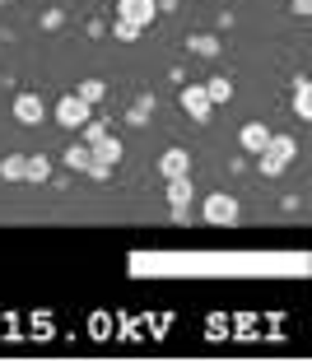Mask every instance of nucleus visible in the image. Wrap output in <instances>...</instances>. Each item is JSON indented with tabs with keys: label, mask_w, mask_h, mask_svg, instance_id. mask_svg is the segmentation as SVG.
<instances>
[{
	"label": "nucleus",
	"mask_w": 312,
	"mask_h": 363,
	"mask_svg": "<svg viewBox=\"0 0 312 363\" xmlns=\"http://www.w3.org/2000/svg\"><path fill=\"white\" fill-rule=\"evenodd\" d=\"M294 19H312V0H294Z\"/></svg>",
	"instance_id": "412c9836"
},
{
	"label": "nucleus",
	"mask_w": 312,
	"mask_h": 363,
	"mask_svg": "<svg viewBox=\"0 0 312 363\" xmlns=\"http://www.w3.org/2000/svg\"><path fill=\"white\" fill-rule=\"evenodd\" d=\"M117 14L130 23H140V28H150L159 19V0H117Z\"/></svg>",
	"instance_id": "39448f33"
},
{
	"label": "nucleus",
	"mask_w": 312,
	"mask_h": 363,
	"mask_svg": "<svg viewBox=\"0 0 312 363\" xmlns=\"http://www.w3.org/2000/svg\"><path fill=\"white\" fill-rule=\"evenodd\" d=\"M294 112H299L303 121H312V75L294 84Z\"/></svg>",
	"instance_id": "9b49d317"
},
{
	"label": "nucleus",
	"mask_w": 312,
	"mask_h": 363,
	"mask_svg": "<svg viewBox=\"0 0 312 363\" xmlns=\"http://www.w3.org/2000/svg\"><path fill=\"white\" fill-rule=\"evenodd\" d=\"M150 112H154V98L145 94V98H135V103H130V112H126V117H130V121H145Z\"/></svg>",
	"instance_id": "6ab92c4d"
},
{
	"label": "nucleus",
	"mask_w": 312,
	"mask_h": 363,
	"mask_svg": "<svg viewBox=\"0 0 312 363\" xmlns=\"http://www.w3.org/2000/svg\"><path fill=\"white\" fill-rule=\"evenodd\" d=\"M270 135H275V130H270L266 121H247V126L238 130V145H243V154H261L270 145Z\"/></svg>",
	"instance_id": "6e6552de"
},
{
	"label": "nucleus",
	"mask_w": 312,
	"mask_h": 363,
	"mask_svg": "<svg viewBox=\"0 0 312 363\" xmlns=\"http://www.w3.org/2000/svg\"><path fill=\"white\" fill-rule=\"evenodd\" d=\"M61 23H65V14H61V10H47V14H43V28H47V33H56Z\"/></svg>",
	"instance_id": "aec40b11"
},
{
	"label": "nucleus",
	"mask_w": 312,
	"mask_h": 363,
	"mask_svg": "<svg viewBox=\"0 0 312 363\" xmlns=\"http://www.w3.org/2000/svg\"><path fill=\"white\" fill-rule=\"evenodd\" d=\"M196 201V191H191V172L186 177H168V205H172V214L182 219L186 214V205Z\"/></svg>",
	"instance_id": "1a4fd4ad"
},
{
	"label": "nucleus",
	"mask_w": 312,
	"mask_h": 363,
	"mask_svg": "<svg viewBox=\"0 0 312 363\" xmlns=\"http://www.w3.org/2000/svg\"><path fill=\"white\" fill-rule=\"evenodd\" d=\"M89 117H94V107H89L79 94H61V103H56V121H61L65 130H79Z\"/></svg>",
	"instance_id": "20e7f679"
},
{
	"label": "nucleus",
	"mask_w": 312,
	"mask_h": 363,
	"mask_svg": "<svg viewBox=\"0 0 312 363\" xmlns=\"http://www.w3.org/2000/svg\"><path fill=\"white\" fill-rule=\"evenodd\" d=\"M0 5H14V0H0Z\"/></svg>",
	"instance_id": "4be33fe9"
},
{
	"label": "nucleus",
	"mask_w": 312,
	"mask_h": 363,
	"mask_svg": "<svg viewBox=\"0 0 312 363\" xmlns=\"http://www.w3.org/2000/svg\"><path fill=\"white\" fill-rule=\"evenodd\" d=\"M238 214H243V210H238V201H233V196H228V191H215L210 201H205L201 219H205V224H219V228H228V224H238Z\"/></svg>",
	"instance_id": "f03ea898"
},
{
	"label": "nucleus",
	"mask_w": 312,
	"mask_h": 363,
	"mask_svg": "<svg viewBox=\"0 0 312 363\" xmlns=\"http://www.w3.org/2000/svg\"><path fill=\"white\" fill-rule=\"evenodd\" d=\"M140 23H130V19H121L117 14V23H112V38H117V43H135V38H140Z\"/></svg>",
	"instance_id": "a211bd4d"
},
{
	"label": "nucleus",
	"mask_w": 312,
	"mask_h": 363,
	"mask_svg": "<svg viewBox=\"0 0 312 363\" xmlns=\"http://www.w3.org/2000/svg\"><path fill=\"white\" fill-rule=\"evenodd\" d=\"M205 94H210V103H215V107H224L228 98H233V79H228V75H215L210 84H205Z\"/></svg>",
	"instance_id": "dca6fc26"
},
{
	"label": "nucleus",
	"mask_w": 312,
	"mask_h": 363,
	"mask_svg": "<svg viewBox=\"0 0 312 363\" xmlns=\"http://www.w3.org/2000/svg\"><path fill=\"white\" fill-rule=\"evenodd\" d=\"M159 172H163V177H186V172H191V154L177 150V145H172V150H163Z\"/></svg>",
	"instance_id": "9d476101"
},
{
	"label": "nucleus",
	"mask_w": 312,
	"mask_h": 363,
	"mask_svg": "<svg viewBox=\"0 0 312 363\" xmlns=\"http://www.w3.org/2000/svg\"><path fill=\"white\" fill-rule=\"evenodd\" d=\"M75 94L84 98L89 107H98V103H108V84H103V79H84V84H79Z\"/></svg>",
	"instance_id": "f3484780"
},
{
	"label": "nucleus",
	"mask_w": 312,
	"mask_h": 363,
	"mask_svg": "<svg viewBox=\"0 0 312 363\" xmlns=\"http://www.w3.org/2000/svg\"><path fill=\"white\" fill-rule=\"evenodd\" d=\"M89 150H94V163H103V168H117L121 163V140L112 135V130H103L98 140H89Z\"/></svg>",
	"instance_id": "0eeeda50"
},
{
	"label": "nucleus",
	"mask_w": 312,
	"mask_h": 363,
	"mask_svg": "<svg viewBox=\"0 0 312 363\" xmlns=\"http://www.w3.org/2000/svg\"><path fill=\"white\" fill-rule=\"evenodd\" d=\"M186 52H191V56H219V38H210V33H191V38H186Z\"/></svg>",
	"instance_id": "4468645a"
},
{
	"label": "nucleus",
	"mask_w": 312,
	"mask_h": 363,
	"mask_svg": "<svg viewBox=\"0 0 312 363\" xmlns=\"http://www.w3.org/2000/svg\"><path fill=\"white\" fill-rule=\"evenodd\" d=\"M23 172H28V154H5L0 159V177L5 182H23Z\"/></svg>",
	"instance_id": "ddd939ff"
},
{
	"label": "nucleus",
	"mask_w": 312,
	"mask_h": 363,
	"mask_svg": "<svg viewBox=\"0 0 312 363\" xmlns=\"http://www.w3.org/2000/svg\"><path fill=\"white\" fill-rule=\"evenodd\" d=\"M43 117H47V107H43L38 94H14V121H19V126H38Z\"/></svg>",
	"instance_id": "423d86ee"
},
{
	"label": "nucleus",
	"mask_w": 312,
	"mask_h": 363,
	"mask_svg": "<svg viewBox=\"0 0 312 363\" xmlns=\"http://www.w3.org/2000/svg\"><path fill=\"white\" fill-rule=\"evenodd\" d=\"M294 159H299V140L294 135H270V145L257 154V168H261V177H280Z\"/></svg>",
	"instance_id": "f257e3e1"
},
{
	"label": "nucleus",
	"mask_w": 312,
	"mask_h": 363,
	"mask_svg": "<svg viewBox=\"0 0 312 363\" xmlns=\"http://www.w3.org/2000/svg\"><path fill=\"white\" fill-rule=\"evenodd\" d=\"M23 182H52V159L47 154H28V172Z\"/></svg>",
	"instance_id": "2eb2a0df"
},
{
	"label": "nucleus",
	"mask_w": 312,
	"mask_h": 363,
	"mask_svg": "<svg viewBox=\"0 0 312 363\" xmlns=\"http://www.w3.org/2000/svg\"><path fill=\"white\" fill-rule=\"evenodd\" d=\"M177 103H182V112L191 121H210V112H215V103H210V94H205V84H182V94H177Z\"/></svg>",
	"instance_id": "7ed1b4c3"
},
{
	"label": "nucleus",
	"mask_w": 312,
	"mask_h": 363,
	"mask_svg": "<svg viewBox=\"0 0 312 363\" xmlns=\"http://www.w3.org/2000/svg\"><path fill=\"white\" fill-rule=\"evenodd\" d=\"M89 163H94V150H89V140H79V145H70V150H65V168H70V172H84Z\"/></svg>",
	"instance_id": "f8f14e48"
}]
</instances>
